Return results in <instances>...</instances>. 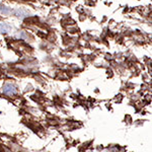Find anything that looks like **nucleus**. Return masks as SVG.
<instances>
[{"label":"nucleus","mask_w":152,"mask_h":152,"mask_svg":"<svg viewBox=\"0 0 152 152\" xmlns=\"http://www.w3.org/2000/svg\"><path fill=\"white\" fill-rule=\"evenodd\" d=\"M3 94L5 95H8V96H12V95H15L18 94V89L11 83H6L3 86Z\"/></svg>","instance_id":"obj_1"},{"label":"nucleus","mask_w":152,"mask_h":152,"mask_svg":"<svg viewBox=\"0 0 152 152\" xmlns=\"http://www.w3.org/2000/svg\"><path fill=\"white\" fill-rule=\"evenodd\" d=\"M11 28L7 23H0V34H6L10 31Z\"/></svg>","instance_id":"obj_2"},{"label":"nucleus","mask_w":152,"mask_h":152,"mask_svg":"<svg viewBox=\"0 0 152 152\" xmlns=\"http://www.w3.org/2000/svg\"><path fill=\"white\" fill-rule=\"evenodd\" d=\"M11 12V9L9 8V7L7 6H3L1 5L0 6V13L1 14H4V15H7V14H9Z\"/></svg>","instance_id":"obj_3"},{"label":"nucleus","mask_w":152,"mask_h":152,"mask_svg":"<svg viewBox=\"0 0 152 152\" xmlns=\"http://www.w3.org/2000/svg\"><path fill=\"white\" fill-rule=\"evenodd\" d=\"M14 13H15V15L18 16V18H24V16L28 15V12L23 10V9H18V10H15Z\"/></svg>","instance_id":"obj_4"}]
</instances>
